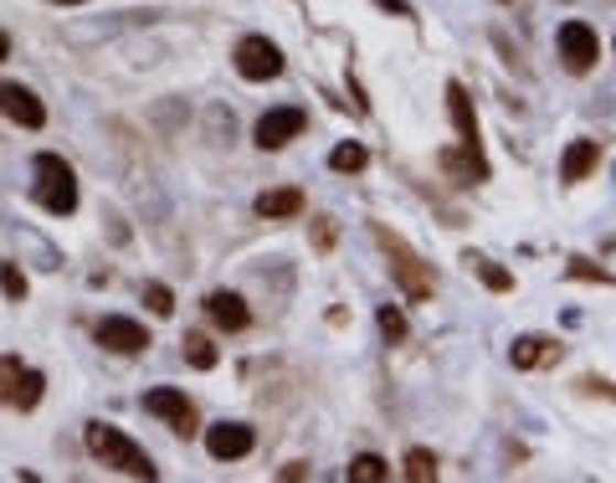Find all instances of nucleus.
<instances>
[{"label": "nucleus", "mask_w": 616, "mask_h": 483, "mask_svg": "<svg viewBox=\"0 0 616 483\" xmlns=\"http://www.w3.org/2000/svg\"><path fill=\"white\" fill-rule=\"evenodd\" d=\"M376 324H380V334H386L391 345H401V340H407V314H401L396 303H386V309H380Z\"/></svg>", "instance_id": "obj_25"}, {"label": "nucleus", "mask_w": 616, "mask_h": 483, "mask_svg": "<svg viewBox=\"0 0 616 483\" xmlns=\"http://www.w3.org/2000/svg\"><path fill=\"white\" fill-rule=\"evenodd\" d=\"M401 479H407V483H436V453L411 448V453L401 458Z\"/></svg>", "instance_id": "obj_21"}, {"label": "nucleus", "mask_w": 616, "mask_h": 483, "mask_svg": "<svg viewBox=\"0 0 616 483\" xmlns=\"http://www.w3.org/2000/svg\"><path fill=\"white\" fill-rule=\"evenodd\" d=\"M93 340H98L104 350H114V355H144V350L154 345L150 330L129 314H104L98 324H93Z\"/></svg>", "instance_id": "obj_9"}, {"label": "nucleus", "mask_w": 616, "mask_h": 483, "mask_svg": "<svg viewBox=\"0 0 616 483\" xmlns=\"http://www.w3.org/2000/svg\"><path fill=\"white\" fill-rule=\"evenodd\" d=\"M31 201L42 206L46 216H73L77 212V170L62 160V154L42 150L36 160H31Z\"/></svg>", "instance_id": "obj_3"}, {"label": "nucleus", "mask_w": 616, "mask_h": 483, "mask_svg": "<svg viewBox=\"0 0 616 483\" xmlns=\"http://www.w3.org/2000/svg\"><path fill=\"white\" fill-rule=\"evenodd\" d=\"M46 396V376L21 355H0V407L11 411H36Z\"/></svg>", "instance_id": "obj_4"}, {"label": "nucleus", "mask_w": 616, "mask_h": 483, "mask_svg": "<svg viewBox=\"0 0 616 483\" xmlns=\"http://www.w3.org/2000/svg\"><path fill=\"white\" fill-rule=\"evenodd\" d=\"M463 262H467V272H478V278H483V288H494V293H514V272H509V268H498L494 257L467 253Z\"/></svg>", "instance_id": "obj_19"}, {"label": "nucleus", "mask_w": 616, "mask_h": 483, "mask_svg": "<svg viewBox=\"0 0 616 483\" xmlns=\"http://www.w3.org/2000/svg\"><path fill=\"white\" fill-rule=\"evenodd\" d=\"M436 165L447 170L457 185H483V181H488V160H483V154H473V150H463V144H457V150H442V154H436Z\"/></svg>", "instance_id": "obj_17"}, {"label": "nucleus", "mask_w": 616, "mask_h": 483, "mask_svg": "<svg viewBox=\"0 0 616 483\" xmlns=\"http://www.w3.org/2000/svg\"><path fill=\"white\" fill-rule=\"evenodd\" d=\"M0 114L11 124H21V129H42L46 124V104L26 83H0Z\"/></svg>", "instance_id": "obj_13"}, {"label": "nucleus", "mask_w": 616, "mask_h": 483, "mask_svg": "<svg viewBox=\"0 0 616 483\" xmlns=\"http://www.w3.org/2000/svg\"><path fill=\"white\" fill-rule=\"evenodd\" d=\"M181 355H185V365H191V371H216V361H221V350L210 345V334H201V330H185Z\"/></svg>", "instance_id": "obj_18"}, {"label": "nucleus", "mask_w": 616, "mask_h": 483, "mask_svg": "<svg viewBox=\"0 0 616 483\" xmlns=\"http://www.w3.org/2000/svg\"><path fill=\"white\" fill-rule=\"evenodd\" d=\"M596 165H602V139H571L565 154H560V181L581 185L596 175Z\"/></svg>", "instance_id": "obj_15"}, {"label": "nucleus", "mask_w": 616, "mask_h": 483, "mask_svg": "<svg viewBox=\"0 0 616 483\" xmlns=\"http://www.w3.org/2000/svg\"><path fill=\"white\" fill-rule=\"evenodd\" d=\"M52 6H88V0H52Z\"/></svg>", "instance_id": "obj_31"}, {"label": "nucleus", "mask_w": 616, "mask_h": 483, "mask_svg": "<svg viewBox=\"0 0 616 483\" xmlns=\"http://www.w3.org/2000/svg\"><path fill=\"white\" fill-rule=\"evenodd\" d=\"M370 242H376L380 253H386V268H391V278H396V288L407 293L411 303H426L436 293V272H432V262L411 247L401 232H391L386 222H370Z\"/></svg>", "instance_id": "obj_1"}, {"label": "nucleus", "mask_w": 616, "mask_h": 483, "mask_svg": "<svg viewBox=\"0 0 616 483\" xmlns=\"http://www.w3.org/2000/svg\"><path fill=\"white\" fill-rule=\"evenodd\" d=\"M0 293L11 303H21L31 293V283H26V272H21V262H0Z\"/></svg>", "instance_id": "obj_23"}, {"label": "nucleus", "mask_w": 616, "mask_h": 483, "mask_svg": "<svg viewBox=\"0 0 616 483\" xmlns=\"http://www.w3.org/2000/svg\"><path fill=\"white\" fill-rule=\"evenodd\" d=\"M386 479H391V463L380 453H360L349 463V483H386Z\"/></svg>", "instance_id": "obj_22"}, {"label": "nucleus", "mask_w": 616, "mask_h": 483, "mask_svg": "<svg viewBox=\"0 0 616 483\" xmlns=\"http://www.w3.org/2000/svg\"><path fill=\"white\" fill-rule=\"evenodd\" d=\"M11 57V36H6V31H0V62Z\"/></svg>", "instance_id": "obj_30"}, {"label": "nucleus", "mask_w": 616, "mask_h": 483, "mask_svg": "<svg viewBox=\"0 0 616 483\" xmlns=\"http://www.w3.org/2000/svg\"><path fill=\"white\" fill-rule=\"evenodd\" d=\"M571 278H586V283H612V272H606V268H591L586 257H571Z\"/></svg>", "instance_id": "obj_27"}, {"label": "nucleus", "mask_w": 616, "mask_h": 483, "mask_svg": "<svg viewBox=\"0 0 616 483\" xmlns=\"http://www.w3.org/2000/svg\"><path fill=\"white\" fill-rule=\"evenodd\" d=\"M252 212L262 222H293V216H303V191L299 185H272V191H262L252 201Z\"/></svg>", "instance_id": "obj_16"}, {"label": "nucleus", "mask_w": 616, "mask_h": 483, "mask_svg": "<svg viewBox=\"0 0 616 483\" xmlns=\"http://www.w3.org/2000/svg\"><path fill=\"white\" fill-rule=\"evenodd\" d=\"M231 67L241 83H272V77H283V52L268 36H241L231 52Z\"/></svg>", "instance_id": "obj_5"}, {"label": "nucleus", "mask_w": 616, "mask_h": 483, "mask_svg": "<svg viewBox=\"0 0 616 483\" xmlns=\"http://www.w3.org/2000/svg\"><path fill=\"white\" fill-rule=\"evenodd\" d=\"M447 119L452 129H457V144L473 154H483V139H478V114H473V98H467V88L457 83V77H447Z\"/></svg>", "instance_id": "obj_12"}, {"label": "nucleus", "mask_w": 616, "mask_h": 483, "mask_svg": "<svg viewBox=\"0 0 616 483\" xmlns=\"http://www.w3.org/2000/svg\"><path fill=\"white\" fill-rule=\"evenodd\" d=\"M83 448H88L104 469H114V473H123V479H144V483H154L160 479V469H154V458L139 448L129 432H119L114 422H88L83 427Z\"/></svg>", "instance_id": "obj_2"}, {"label": "nucleus", "mask_w": 616, "mask_h": 483, "mask_svg": "<svg viewBox=\"0 0 616 483\" xmlns=\"http://www.w3.org/2000/svg\"><path fill=\"white\" fill-rule=\"evenodd\" d=\"M370 165V150H365L360 139H345V144H334L329 150V170L334 175H360Z\"/></svg>", "instance_id": "obj_20"}, {"label": "nucleus", "mask_w": 616, "mask_h": 483, "mask_svg": "<svg viewBox=\"0 0 616 483\" xmlns=\"http://www.w3.org/2000/svg\"><path fill=\"white\" fill-rule=\"evenodd\" d=\"M303 129H309V114H303L299 104H278L257 119L252 139H257V150H283V144H293Z\"/></svg>", "instance_id": "obj_8"}, {"label": "nucleus", "mask_w": 616, "mask_h": 483, "mask_svg": "<svg viewBox=\"0 0 616 483\" xmlns=\"http://www.w3.org/2000/svg\"><path fill=\"white\" fill-rule=\"evenodd\" d=\"M334 237H339V232H334V216H314V247L318 253H334Z\"/></svg>", "instance_id": "obj_26"}, {"label": "nucleus", "mask_w": 616, "mask_h": 483, "mask_svg": "<svg viewBox=\"0 0 616 483\" xmlns=\"http://www.w3.org/2000/svg\"><path fill=\"white\" fill-rule=\"evenodd\" d=\"M278 479H288V483H299V479H309V463H288Z\"/></svg>", "instance_id": "obj_28"}, {"label": "nucleus", "mask_w": 616, "mask_h": 483, "mask_svg": "<svg viewBox=\"0 0 616 483\" xmlns=\"http://www.w3.org/2000/svg\"><path fill=\"white\" fill-rule=\"evenodd\" d=\"M144 411H150V417H160V422H170V432H175V438H196V432H201L196 401H191L185 391H175V386H154V391H144Z\"/></svg>", "instance_id": "obj_7"}, {"label": "nucleus", "mask_w": 616, "mask_h": 483, "mask_svg": "<svg viewBox=\"0 0 616 483\" xmlns=\"http://www.w3.org/2000/svg\"><path fill=\"white\" fill-rule=\"evenodd\" d=\"M514 371H540V365H560L565 361V345L560 340H550V334H519L509 350Z\"/></svg>", "instance_id": "obj_14"}, {"label": "nucleus", "mask_w": 616, "mask_h": 483, "mask_svg": "<svg viewBox=\"0 0 616 483\" xmlns=\"http://www.w3.org/2000/svg\"><path fill=\"white\" fill-rule=\"evenodd\" d=\"M257 448V432L247 422H216L206 427V453L216 458V463H237V458H247Z\"/></svg>", "instance_id": "obj_11"}, {"label": "nucleus", "mask_w": 616, "mask_h": 483, "mask_svg": "<svg viewBox=\"0 0 616 483\" xmlns=\"http://www.w3.org/2000/svg\"><path fill=\"white\" fill-rule=\"evenodd\" d=\"M201 309H206V319L221 334H241L247 324H252V309H247V299H241L237 288H210Z\"/></svg>", "instance_id": "obj_10"}, {"label": "nucleus", "mask_w": 616, "mask_h": 483, "mask_svg": "<svg viewBox=\"0 0 616 483\" xmlns=\"http://www.w3.org/2000/svg\"><path fill=\"white\" fill-rule=\"evenodd\" d=\"M376 6H380V11H391V15H411L407 0H376Z\"/></svg>", "instance_id": "obj_29"}, {"label": "nucleus", "mask_w": 616, "mask_h": 483, "mask_svg": "<svg viewBox=\"0 0 616 483\" xmlns=\"http://www.w3.org/2000/svg\"><path fill=\"white\" fill-rule=\"evenodd\" d=\"M144 309H150L154 319H170L175 314V293H170L165 283H144Z\"/></svg>", "instance_id": "obj_24"}, {"label": "nucleus", "mask_w": 616, "mask_h": 483, "mask_svg": "<svg viewBox=\"0 0 616 483\" xmlns=\"http://www.w3.org/2000/svg\"><path fill=\"white\" fill-rule=\"evenodd\" d=\"M555 42H560V62H565V73H575V77L596 73V62H602V36H596L591 21H565Z\"/></svg>", "instance_id": "obj_6"}]
</instances>
